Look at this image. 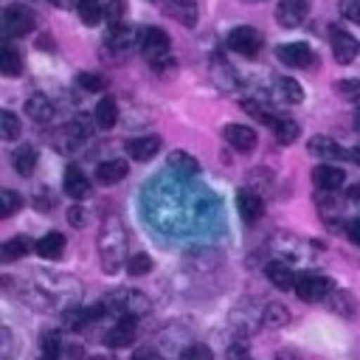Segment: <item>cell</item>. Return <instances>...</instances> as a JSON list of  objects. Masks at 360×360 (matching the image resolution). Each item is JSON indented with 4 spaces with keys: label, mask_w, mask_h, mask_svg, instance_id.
Listing matches in <instances>:
<instances>
[{
    "label": "cell",
    "mask_w": 360,
    "mask_h": 360,
    "mask_svg": "<svg viewBox=\"0 0 360 360\" xmlns=\"http://www.w3.org/2000/svg\"><path fill=\"white\" fill-rule=\"evenodd\" d=\"M127 248H129V239H127V228H124L121 217H115V214L104 217L101 231H98V262H101V270L110 273V276L118 273L129 262Z\"/></svg>",
    "instance_id": "obj_1"
},
{
    "label": "cell",
    "mask_w": 360,
    "mask_h": 360,
    "mask_svg": "<svg viewBox=\"0 0 360 360\" xmlns=\"http://www.w3.org/2000/svg\"><path fill=\"white\" fill-rule=\"evenodd\" d=\"M138 45H141V53L146 56V62L155 70L158 68H172V56H169L172 39H169V34L163 28H143Z\"/></svg>",
    "instance_id": "obj_2"
},
{
    "label": "cell",
    "mask_w": 360,
    "mask_h": 360,
    "mask_svg": "<svg viewBox=\"0 0 360 360\" xmlns=\"http://www.w3.org/2000/svg\"><path fill=\"white\" fill-rule=\"evenodd\" d=\"M101 307H104V312L112 309L118 315H135L138 318V315H146L152 304L141 290H115L101 301Z\"/></svg>",
    "instance_id": "obj_3"
},
{
    "label": "cell",
    "mask_w": 360,
    "mask_h": 360,
    "mask_svg": "<svg viewBox=\"0 0 360 360\" xmlns=\"http://www.w3.org/2000/svg\"><path fill=\"white\" fill-rule=\"evenodd\" d=\"M34 25H37V17H34V11L28 6L8 3L3 8V34L6 37H25V34L34 31Z\"/></svg>",
    "instance_id": "obj_4"
},
{
    "label": "cell",
    "mask_w": 360,
    "mask_h": 360,
    "mask_svg": "<svg viewBox=\"0 0 360 360\" xmlns=\"http://www.w3.org/2000/svg\"><path fill=\"white\" fill-rule=\"evenodd\" d=\"M295 292L301 301L307 304H315V301H326L332 292H335V284L326 278V276H318V273H304L295 278Z\"/></svg>",
    "instance_id": "obj_5"
},
{
    "label": "cell",
    "mask_w": 360,
    "mask_h": 360,
    "mask_svg": "<svg viewBox=\"0 0 360 360\" xmlns=\"http://www.w3.org/2000/svg\"><path fill=\"white\" fill-rule=\"evenodd\" d=\"M276 56L287 68H315L318 65V56L307 42H281L276 48Z\"/></svg>",
    "instance_id": "obj_6"
},
{
    "label": "cell",
    "mask_w": 360,
    "mask_h": 360,
    "mask_svg": "<svg viewBox=\"0 0 360 360\" xmlns=\"http://www.w3.org/2000/svg\"><path fill=\"white\" fill-rule=\"evenodd\" d=\"M228 48L242 53V56H256L262 51V34L250 25H239L228 34Z\"/></svg>",
    "instance_id": "obj_7"
},
{
    "label": "cell",
    "mask_w": 360,
    "mask_h": 360,
    "mask_svg": "<svg viewBox=\"0 0 360 360\" xmlns=\"http://www.w3.org/2000/svg\"><path fill=\"white\" fill-rule=\"evenodd\" d=\"M135 335H138V318L135 315H118V321L104 335V343L110 349H124L135 340Z\"/></svg>",
    "instance_id": "obj_8"
},
{
    "label": "cell",
    "mask_w": 360,
    "mask_h": 360,
    "mask_svg": "<svg viewBox=\"0 0 360 360\" xmlns=\"http://www.w3.org/2000/svg\"><path fill=\"white\" fill-rule=\"evenodd\" d=\"M309 14V3L307 0H281L276 6V22L281 28H298Z\"/></svg>",
    "instance_id": "obj_9"
},
{
    "label": "cell",
    "mask_w": 360,
    "mask_h": 360,
    "mask_svg": "<svg viewBox=\"0 0 360 360\" xmlns=\"http://www.w3.org/2000/svg\"><path fill=\"white\" fill-rule=\"evenodd\" d=\"M329 42H332V53H335V59L340 65H349L357 56V51H360V42L349 31H343V28H332Z\"/></svg>",
    "instance_id": "obj_10"
},
{
    "label": "cell",
    "mask_w": 360,
    "mask_h": 360,
    "mask_svg": "<svg viewBox=\"0 0 360 360\" xmlns=\"http://www.w3.org/2000/svg\"><path fill=\"white\" fill-rule=\"evenodd\" d=\"M222 138H225V143H231L236 152H253L256 149V132L248 127V124H228L225 129H222Z\"/></svg>",
    "instance_id": "obj_11"
},
{
    "label": "cell",
    "mask_w": 360,
    "mask_h": 360,
    "mask_svg": "<svg viewBox=\"0 0 360 360\" xmlns=\"http://www.w3.org/2000/svg\"><path fill=\"white\" fill-rule=\"evenodd\" d=\"M236 208H239V217H242L245 222H256V219H262V214H264V200H262V194H256L253 188H242V191L236 194Z\"/></svg>",
    "instance_id": "obj_12"
},
{
    "label": "cell",
    "mask_w": 360,
    "mask_h": 360,
    "mask_svg": "<svg viewBox=\"0 0 360 360\" xmlns=\"http://www.w3.org/2000/svg\"><path fill=\"white\" fill-rule=\"evenodd\" d=\"M312 180H315V186H318L321 191H338V188L343 186L346 174H343V169H340V166L321 163V166H315V169H312Z\"/></svg>",
    "instance_id": "obj_13"
},
{
    "label": "cell",
    "mask_w": 360,
    "mask_h": 360,
    "mask_svg": "<svg viewBox=\"0 0 360 360\" xmlns=\"http://www.w3.org/2000/svg\"><path fill=\"white\" fill-rule=\"evenodd\" d=\"M124 149H127V155L135 158V160H152V158L158 155V149H160V138H158V135H138V138L127 141Z\"/></svg>",
    "instance_id": "obj_14"
},
{
    "label": "cell",
    "mask_w": 360,
    "mask_h": 360,
    "mask_svg": "<svg viewBox=\"0 0 360 360\" xmlns=\"http://www.w3.org/2000/svg\"><path fill=\"white\" fill-rule=\"evenodd\" d=\"M163 11L172 20L183 22L186 28H191L197 22V0H163Z\"/></svg>",
    "instance_id": "obj_15"
},
{
    "label": "cell",
    "mask_w": 360,
    "mask_h": 360,
    "mask_svg": "<svg viewBox=\"0 0 360 360\" xmlns=\"http://www.w3.org/2000/svg\"><path fill=\"white\" fill-rule=\"evenodd\" d=\"M135 31L132 28H127V25H118V28H112L110 34H107V39H104V45L107 48H112V53H115V59H121V56H127L129 51H132V45H135Z\"/></svg>",
    "instance_id": "obj_16"
},
{
    "label": "cell",
    "mask_w": 360,
    "mask_h": 360,
    "mask_svg": "<svg viewBox=\"0 0 360 360\" xmlns=\"http://www.w3.org/2000/svg\"><path fill=\"white\" fill-rule=\"evenodd\" d=\"M309 152L315 158H326V160H346L349 158V149H343L338 141H332L326 135H315L309 141Z\"/></svg>",
    "instance_id": "obj_17"
},
{
    "label": "cell",
    "mask_w": 360,
    "mask_h": 360,
    "mask_svg": "<svg viewBox=\"0 0 360 360\" xmlns=\"http://www.w3.org/2000/svg\"><path fill=\"white\" fill-rule=\"evenodd\" d=\"M127 172H129L127 160L112 158V160H104V163L96 166V180H98L101 186H115V183H121V180L127 177Z\"/></svg>",
    "instance_id": "obj_18"
},
{
    "label": "cell",
    "mask_w": 360,
    "mask_h": 360,
    "mask_svg": "<svg viewBox=\"0 0 360 360\" xmlns=\"http://www.w3.org/2000/svg\"><path fill=\"white\" fill-rule=\"evenodd\" d=\"M65 191H68V197H73V200H84L87 194H90V180H87V174L79 169V166H68L65 169Z\"/></svg>",
    "instance_id": "obj_19"
},
{
    "label": "cell",
    "mask_w": 360,
    "mask_h": 360,
    "mask_svg": "<svg viewBox=\"0 0 360 360\" xmlns=\"http://www.w3.org/2000/svg\"><path fill=\"white\" fill-rule=\"evenodd\" d=\"M264 276H267L278 290H290V287H295V278H298L287 262H267Z\"/></svg>",
    "instance_id": "obj_20"
},
{
    "label": "cell",
    "mask_w": 360,
    "mask_h": 360,
    "mask_svg": "<svg viewBox=\"0 0 360 360\" xmlns=\"http://www.w3.org/2000/svg\"><path fill=\"white\" fill-rule=\"evenodd\" d=\"M0 73L3 76H20L22 73V56H20V51L6 39L3 42V48H0Z\"/></svg>",
    "instance_id": "obj_21"
},
{
    "label": "cell",
    "mask_w": 360,
    "mask_h": 360,
    "mask_svg": "<svg viewBox=\"0 0 360 360\" xmlns=\"http://www.w3.org/2000/svg\"><path fill=\"white\" fill-rule=\"evenodd\" d=\"M11 166H14L17 174H25V177H28V174L37 169V149H34L31 143L17 146V149L11 152Z\"/></svg>",
    "instance_id": "obj_22"
},
{
    "label": "cell",
    "mask_w": 360,
    "mask_h": 360,
    "mask_svg": "<svg viewBox=\"0 0 360 360\" xmlns=\"http://www.w3.org/2000/svg\"><path fill=\"white\" fill-rule=\"evenodd\" d=\"M34 250H37L42 259H59L62 250H65V236L56 233V231H51V233H45L42 239L34 242Z\"/></svg>",
    "instance_id": "obj_23"
},
{
    "label": "cell",
    "mask_w": 360,
    "mask_h": 360,
    "mask_svg": "<svg viewBox=\"0 0 360 360\" xmlns=\"http://www.w3.org/2000/svg\"><path fill=\"white\" fill-rule=\"evenodd\" d=\"M25 112H28L31 121L45 124V121H51V115H53V104H51L42 93H37V96H31V98L25 101Z\"/></svg>",
    "instance_id": "obj_24"
},
{
    "label": "cell",
    "mask_w": 360,
    "mask_h": 360,
    "mask_svg": "<svg viewBox=\"0 0 360 360\" xmlns=\"http://www.w3.org/2000/svg\"><path fill=\"white\" fill-rule=\"evenodd\" d=\"M169 166H172L180 177H194V174L200 172L197 158H194V155H188V152H183V149H174V152L169 155Z\"/></svg>",
    "instance_id": "obj_25"
},
{
    "label": "cell",
    "mask_w": 360,
    "mask_h": 360,
    "mask_svg": "<svg viewBox=\"0 0 360 360\" xmlns=\"http://www.w3.org/2000/svg\"><path fill=\"white\" fill-rule=\"evenodd\" d=\"M290 323V312H287V307L284 304H267L264 309H262V326L264 329H281V326H287Z\"/></svg>",
    "instance_id": "obj_26"
},
{
    "label": "cell",
    "mask_w": 360,
    "mask_h": 360,
    "mask_svg": "<svg viewBox=\"0 0 360 360\" xmlns=\"http://www.w3.org/2000/svg\"><path fill=\"white\" fill-rule=\"evenodd\" d=\"M118 121V104L112 101V96H104L98 104H96V124L101 129H112Z\"/></svg>",
    "instance_id": "obj_27"
},
{
    "label": "cell",
    "mask_w": 360,
    "mask_h": 360,
    "mask_svg": "<svg viewBox=\"0 0 360 360\" xmlns=\"http://www.w3.org/2000/svg\"><path fill=\"white\" fill-rule=\"evenodd\" d=\"M76 11H79V20L84 25H98L104 20V6L101 0H76Z\"/></svg>",
    "instance_id": "obj_28"
},
{
    "label": "cell",
    "mask_w": 360,
    "mask_h": 360,
    "mask_svg": "<svg viewBox=\"0 0 360 360\" xmlns=\"http://www.w3.org/2000/svg\"><path fill=\"white\" fill-rule=\"evenodd\" d=\"M276 90H278V98H281L284 104H298V101L304 98L301 84H298L295 79H290V76H281L278 84H276Z\"/></svg>",
    "instance_id": "obj_29"
},
{
    "label": "cell",
    "mask_w": 360,
    "mask_h": 360,
    "mask_svg": "<svg viewBox=\"0 0 360 360\" xmlns=\"http://www.w3.org/2000/svg\"><path fill=\"white\" fill-rule=\"evenodd\" d=\"M31 248H34V245H31V239H28V236H22V233H20V236H11V239L3 245V259H6V262L22 259Z\"/></svg>",
    "instance_id": "obj_30"
},
{
    "label": "cell",
    "mask_w": 360,
    "mask_h": 360,
    "mask_svg": "<svg viewBox=\"0 0 360 360\" xmlns=\"http://www.w3.org/2000/svg\"><path fill=\"white\" fill-rule=\"evenodd\" d=\"M273 132H276V141H278L281 146H287V143H292V141L298 138L301 127H298L292 118H278V121L273 124Z\"/></svg>",
    "instance_id": "obj_31"
},
{
    "label": "cell",
    "mask_w": 360,
    "mask_h": 360,
    "mask_svg": "<svg viewBox=\"0 0 360 360\" xmlns=\"http://www.w3.org/2000/svg\"><path fill=\"white\" fill-rule=\"evenodd\" d=\"M22 208V197L17 194V191H11V188H3L0 191V217L3 219H8L14 211H20Z\"/></svg>",
    "instance_id": "obj_32"
},
{
    "label": "cell",
    "mask_w": 360,
    "mask_h": 360,
    "mask_svg": "<svg viewBox=\"0 0 360 360\" xmlns=\"http://www.w3.org/2000/svg\"><path fill=\"white\" fill-rule=\"evenodd\" d=\"M329 307H332L335 312L346 315V318H352V312H354V301H352V295H349L346 290H335V292L329 295Z\"/></svg>",
    "instance_id": "obj_33"
},
{
    "label": "cell",
    "mask_w": 360,
    "mask_h": 360,
    "mask_svg": "<svg viewBox=\"0 0 360 360\" xmlns=\"http://www.w3.org/2000/svg\"><path fill=\"white\" fill-rule=\"evenodd\" d=\"M124 14H127V0H110V3L104 6V20L110 22V28L124 25V22H121Z\"/></svg>",
    "instance_id": "obj_34"
},
{
    "label": "cell",
    "mask_w": 360,
    "mask_h": 360,
    "mask_svg": "<svg viewBox=\"0 0 360 360\" xmlns=\"http://www.w3.org/2000/svg\"><path fill=\"white\" fill-rule=\"evenodd\" d=\"M152 267H155V264H152V259H149L146 253H141V250H138V253H132V256H129V262H127V273H129V276H146Z\"/></svg>",
    "instance_id": "obj_35"
},
{
    "label": "cell",
    "mask_w": 360,
    "mask_h": 360,
    "mask_svg": "<svg viewBox=\"0 0 360 360\" xmlns=\"http://www.w3.org/2000/svg\"><path fill=\"white\" fill-rule=\"evenodd\" d=\"M42 357L45 360H51V357H56L59 354V349L65 346V338H59V332H42Z\"/></svg>",
    "instance_id": "obj_36"
},
{
    "label": "cell",
    "mask_w": 360,
    "mask_h": 360,
    "mask_svg": "<svg viewBox=\"0 0 360 360\" xmlns=\"http://www.w3.org/2000/svg\"><path fill=\"white\" fill-rule=\"evenodd\" d=\"M76 84H79L82 90H90V93L107 90V82H104V76H98V73H79V76H76Z\"/></svg>",
    "instance_id": "obj_37"
},
{
    "label": "cell",
    "mask_w": 360,
    "mask_h": 360,
    "mask_svg": "<svg viewBox=\"0 0 360 360\" xmlns=\"http://www.w3.org/2000/svg\"><path fill=\"white\" fill-rule=\"evenodd\" d=\"M0 124H3V138L6 141H14L20 135V118L11 110H3L0 112Z\"/></svg>",
    "instance_id": "obj_38"
},
{
    "label": "cell",
    "mask_w": 360,
    "mask_h": 360,
    "mask_svg": "<svg viewBox=\"0 0 360 360\" xmlns=\"http://www.w3.org/2000/svg\"><path fill=\"white\" fill-rule=\"evenodd\" d=\"M335 90H338L343 98L354 101V98H360V79H343V82L335 84Z\"/></svg>",
    "instance_id": "obj_39"
},
{
    "label": "cell",
    "mask_w": 360,
    "mask_h": 360,
    "mask_svg": "<svg viewBox=\"0 0 360 360\" xmlns=\"http://www.w3.org/2000/svg\"><path fill=\"white\" fill-rule=\"evenodd\" d=\"M180 360H214V354H211V349H208L205 343H191V346L183 352Z\"/></svg>",
    "instance_id": "obj_40"
},
{
    "label": "cell",
    "mask_w": 360,
    "mask_h": 360,
    "mask_svg": "<svg viewBox=\"0 0 360 360\" xmlns=\"http://www.w3.org/2000/svg\"><path fill=\"white\" fill-rule=\"evenodd\" d=\"M42 360H45V357H42ZM51 360H82V346H79V343H65V346L59 349V354L51 357Z\"/></svg>",
    "instance_id": "obj_41"
},
{
    "label": "cell",
    "mask_w": 360,
    "mask_h": 360,
    "mask_svg": "<svg viewBox=\"0 0 360 360\" xmlns=\"http://www.w3.org/2000/svg\"><path fill=\"white\" fill-rule=\"evenodd\" d=\"M340 11H343V17H346V20L360 22V0H343Z\"/></svg>",
    "instance_id": "obj_42"
},
{
    "label": "cell",
    "mask_w": 360,
    "mask_h": 360,
    "mask_svg": "<svg viewBox=\"0 0 360 360\" xmlns=\"http://www.w3.org/2000/svg\"><path fill=\"white\" fill-rule=\"evenodd\" d=\"M346 236H349V242L360 245V217L352 219V222H346Z\"/></svg>",
    "instance_id": "obj_43"
},
{
    "label": "cell",
    "mask_w": 360,
    "mask_h": 360,
    "mask_svg": "<svg viewBox=\"0 0 360 360\" xmlns=\"http://www.w3.org/2000/svg\"><path fill=\"white\" fill-rule=\"evenodd\" d=\"M68 219H70L76 228H84V211H82L79 205H70V208H68Z\"/></svg>",
    "instance_id": "obj_44"
},
{
    "label": "cell",
    "mask_w": 360,
    "mask_h": 360,
    "mask_svg": "<svg viewBox=\"0 0 360 360\" xmlns=\"http://www.w3.org/2000/svg\"><path fill=\"white\" fill-rule=\"evenodd\" d=\"M228 357L231 360H250V352H248V346H231L228 349Z\"/></svg>",
    "instance_id": "obj_45"
},
{
    "label": "cell",
    "mask_w": 360,
    "mask_h": 360,
    "mask_svg": "<svg viewBox=\"0 0 360 360\" xmlns=\"http://www.w3.org/2000/svg\"><path fill=\"white\" fill-rule=\"evenodd\" d=\"M132 360H160V354H158L155 349H138V352L132 354Z\"/></svg>",
    "instance_id": "obj_46"
},
{
    "label": "cell",
    "mask_w": 360,
    "mask_h": 360,
    "mask_svg": "<svg viewBox=\"0 0 360 360\" xmlns=\"http://www.w3.org/2000/svg\"><path fill=\"white\" fill-rule=\"evenodd\" d=\"M273 360H298V354H292V352L281 349V352H276V357H273Z\"/></svg>",
    "instance_id": "obj_47"
},
{
    "label": "cell",
    "mask_w": 360,
    "mask_h": 360,
    "mask_svg": "<svg viewBox=\"0 0 360 360\" xmlns=\"http://www.w3.org/2000/svg\"><path fill=\"white\" fill-rule=\"evenodd\" d=\"M349 200L360 205V186H352V188H349Z\"/></svg>",
    "instance_id": "obj_48"
},
{
    "label": "cell",
    "mask_w": 360,
    "mask_h": 360,
    "mask_svg": "<svg viewBox=\"0 0 360 360\" xmlns=\"http://www.w3.org/2000/svg\"><path fill=\"white\" fill-rule=\"evenodd\" d=\"M37 45H39V48H48V51H51V48H53V39H51V37H39V39H37Z\"/></svg>",
    "instance_id": "obj_49"
},
{
    "label": "cell",
    "mask_w": 360,
    "mask_h": 360,
    "mask_svg": "<svg viewBox=\"0 0 360 360\" xmlns=\"http://www.w3.org/2000/svg\"><path fill=\"white\" fill-rule=\"evenodd\" d=\"M349 160H354V163H360V146H354V149H349Z\"/></svg>",
    "instance_id": "obj_50"
},
{
    "label": "cell",
    "mask_w": 360,
    "mask_h": 360,
    "mask_svg": "<svg viewBox=\"0 0 360 360\" xmlns=\"http://www.w3.org/2000/svg\"><path fill=\"white\" fill-rule=\"evenodd\" d=\"M53 6H59V8H65V6H70V0H51Z\"/></svg>",
    "instance_id": "obj_51"
},
{
    "label": "cell",
    "mask_w": 360,
    "mask_h": 360,
    "mask_svg": "<svg viewBox=\"0 0 360 360\" xmlns=\"http://www.w3.org/2000/svg\"><path fill=\"white\" fill-rule=\"evenodd\" d=\"M357 127H360V112H357Z\"/></svg>",
    "instance_id": "obj_52"
},
{
    "label": "cell",
    "mask_w": 360,
    "mask_h": 360,
    "mask_svg": "<svg viewBox=\"0 0 360 360\" xmlns=\"http://www.w3.org/2000/svg\"><path fill=\"white\" fill-rule=\"evenodd\" d=\"M248 3H259V0H248Z\"/></svg>",
    "instance_id": "obj_53"
}]
</instances>
